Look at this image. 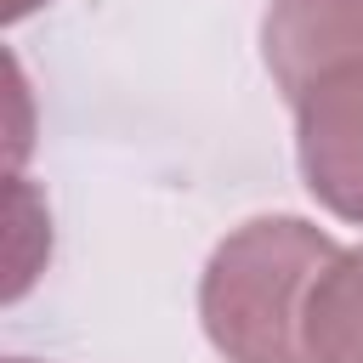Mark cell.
<instances>
[{
	"mask_svg": "<svg viewBox=\"0 0 363 363\" xmlns=\"http://www.w3.org/2000/svg\"><path fill=\"white\" fill-rule=\"evenodd\" d=\"M335 255V238H323L301 216H261L238 227L210 255L199 289L216 352L227 363H312L306 301Z\"/></svg>",
	"mask_w": 363,
	"mask_h": 363,
	"instance_id": "1",
	"label": "cell"
},
{
	"mask_svg": "<svg viewBox=\"0 0 363 363\" xmlns=\"http://www.w3.org/2000/svg\"><path fill=\"white\" fill-rule=\"evenodd\" d=\"M301 176L323 210L363 221V62L318 79L301 102Z\"/></svg>",
	"mask_w": 363,
	"mask_h": 363,
	"instance_id": "2",
	"label": "cell"
},
{
	"mask_svg": "<svg viewBox=\"0 0 363 363\" xmlns=\"http://www.w3.org/2000/svg\"><path fill=\"white\" fill-rule=\"evenodd\" d=\"M261 51L278 91L301 102L318 79L363 62V0H272Z\"/></svg>",
	"mask_w": 363,
	"mask_h": 363,
	"instance_id": "3",
	"label": "cell"
},
{
	"mask_svg": "<svg viewBox=\"0 0 363 363\" xmlns=\"http://www.w3.org/2000/svg\"><path fill=\"white\" fill-rule=\"evenodd\" d=\"M306 357L363 363V250H340L306 301Z\"/></svg>",
	"mask_w": 363,
	"mask_h": 363,
	"instance_id": "4",
	"label": "cell"
}]
</instances>
